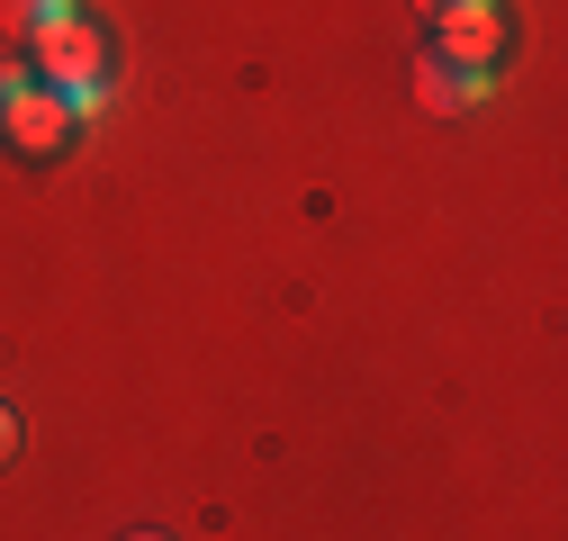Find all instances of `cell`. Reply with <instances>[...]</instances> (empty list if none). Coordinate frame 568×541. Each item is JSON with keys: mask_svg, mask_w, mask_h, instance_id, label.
Masks as SVG:
<instances>
[{"mask_svg": "<svg viewBox=\"0 0 568 541\" xmlns=\"http://www.w3.org/2000/svg\"><path fill=\"white\" fill-rule=\"evenodd\" d=\"M45 63H54V82H100V28H73L63 19L45 37Z\"/></svg>", "mask_w": 568, "mask_h": 541, "instance_id": "1", "label": "cell"}, {"mask_svg": "<svg viewBox=\"0 0 568 541\" xmlns=\"http://www.w3.org/2000/svg\"><path fill=\"white\" fill-rule=\"evenodd\" d=\"M10 126H19L28 154H54L63 145V109H10Z\"/></svg>", "mask_w": 568, "mask_h": 541, "instance_id": "2", "label": "cell"}, {"mask_svg": "<svg viewBox=\"0 0 568 541\" xmlns=\"http://www.w3.org/2000/svg\"><path fill=\"white\" fill-rule=\"evenodd\" d=\"M63 19H73L63 0H10V28H19V37H54Z\"/></svg>", "mask_w": 568, "mask_h": 541, "instance_id": "3", "label": "cell"}, {"mask_svg": "<svg viewBox=\"0 0 568 541\" xmlns=\"http://www.w3.org/2000/svg\"><path fill=\"white\" fill-rule=\"evenodd\" d=\"M415 91H424V109H452V100H469V82H452L443 63H424V73H415Z\"/></svg>", "mask_w": 568, "mask_h": 541, "instance_id": "4", "label": "cell"}, {"mask_svg": "<svg viewBox=\"0 0 568 541\" xmlns=\"http://www.w3.org/2000/svg\"><path fill=\"white\" fill-rule=\"evenodd\" d=\"M10 460H19V406L0 397V469H10Z\"/></svg>", "mask_w": 568, "mask_h": 541, "instance_id": "5", "label": "cell"}, {"mask_svg": "<svg viewBox=\"0 0 568 541\" xmlns=\"http://www.w3.org/2000/svg\"><path fill=\"white\" fill-rule=\"evenodd\" d=\"M424 19H469V10H487V0H415Z\"/></svg>", "mask_w": 568, "mask_h": 541, "instance_id": "6", "label": "cell"}, {"mask_svg": "<svg viewBox=\"0 0 568 541\" xmlns=\"http://www.w3.org/2000/svg\"><path fill=\"white\" fill-rule=\"evenodd\" d=\"M19 91H28V73H19V63H0V118L19 109Z\"/></svg>", "mask_w": 568, "mask_h": 541, "instance_id": "7", "label": "cell"}, {"mask_svg": "<svg viewBox=\"0 0 568 541\" xmlns=\"http://www.w3.org/2000/svg\"><path fill=\"white\" fill-rule=\"evenodd\" d=\"M135 541H163V532H135Z\"/></svg>", "mask_w": 568, "mask_h": 541, "instance_id": "8", "label": "cell"}]
</instances>
